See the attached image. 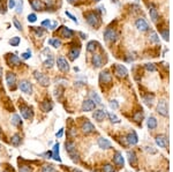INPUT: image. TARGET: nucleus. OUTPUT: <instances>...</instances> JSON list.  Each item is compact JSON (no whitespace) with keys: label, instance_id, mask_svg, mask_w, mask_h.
Wrapping results in <instances>:
<instances>
[{"label":"nucleus","instance_id":"nucleus-1","mask_svg":"<svg viewBox=\"0 0 173 172\" xmlns=\"http://www.w3.org/2000/svg\"><path fill=\"white\" fill-rule=\"evenodd\" d=\"M84 16H86V20L89 26L97 28L101 24V19L98 16V14L95 13V12H86V14H84Z\"/></svg>","mask_w":173,"mask_h":172},{"label":"nucleus","instance_id":"nucleus-2","mask_svg":"<svg viewBox=\"0 0 173 172\" xmlns=\"http://www.w3.org/2000/svg\"><path fill=\"white\" fill-rule=\"evenodd\" d=\"M65 148H66V151H67V153L69 154V156H70L72 161H73L74 163H78L80 158H78V154L76 153L75 143L72 142V141H67V142L65 143Z\"/></svg>","mask_w":173,"mask_h":172},{"label":"nucleus","instance_id":"nucleus-3","mask_svg":"<svg viewBox=\"0 0 173 172\" xmlns=\"http://www.w3.org/2000/svg\"><path fill=\"white\" fill-rule=\"evenodd\" d=\"M34 78L37 80V82H39V85L43 87H47L50 85V79L49 76H46L44 73L42 72H38V70H35L34 72Z\"/></svg>","mask_w":173,"mask_h":172},{"label":"nucleus","instance_id":"nucleus-4","mask_svg":"<svg viewBox=\"0 0 173 172\" xmlns=\"http://www.w3.org/2000/svg\"><path fill=\"white\" fill-rule=\"evenodd\" d=\"M57 35L60 36V37H62V38H70V37H73L74 33H73V30H70L69 28L64 26V27H60V29L57 31Z\"/></svg>","mask_w":173,"mask_h":172},{"label":"nucleus","instance_id":"nucleus-5","mask_svg":"<svg viewBox=\"0 0 173 172\" xmlns=\"http://www.w3.org/2000/svg\"><path fill=\"white\" fill-rule=\"evenodd\" d=\"M57 66H58L59 70L64 72V73H66V72H68L69 70L68 62H67V60H66L64 57H59V58L57 59Z\"/></svg>","mask_w":173,"mask_h":172},{"label":"nucleus","instance_id":"nucleus-6","mask_svg":"<svg viewBox=\"0 0 173 172\" xmlns=\"http://www.w3.org/2000/svg\"><path fill=\"white\" fill-rule=\"evenodd\" d=\"M18 88L21 89L22 93H26V94H31V93H33V86H31V83H30L29 81H27V80L21 81V82L18 83Z\"/></svg>","mask_w":173,"mask_h":172},{"label":"nucleus","instance_id":"nucleus-7","mask_svg":"<svg viewBox=\"0 0 173 172\" xmlns=\"http://www.w3.org/2000/svg\"><path fill=\"white\" fill-rule=\"evenodd\" d=\"M6 62H7V65H9V66L15 67V66H18L21 64V60H20V58L17 56H15V54H7L6 56Z\"/></svg>","mask_w":173,"mask_h":172},{"label":"nucleus","instance_id":"nucleus-8","mask_svg":"<svg viewBox=\"0 0 173 172\" xmlns=\"http://www.w3.org/2000/svg\"><path fill=\"white\" fill-rule=\"evenodd\" d=\"M117 37H118L117 33H115L113 29H111V28L106 29L105 33H104V38H105V41H107V42H114V41H117Z\"/></svg>","mask_w":173,"mask_h":172},{"label":"nucleus","instance_id":"nucleus-9","mask_svg":"<svg viewBox=\"0 0 173 172\" xmlns=\"http://www.w3.org/2000/svg\"><path fill=\"white\" fill-rule=\"evenodd\" d=\"M157 112H158L159 114L164 116V117H167V114H169V109H167V104H166V102H165L164 99L159 101V103L157 105Z\"/></svg>","mask_w":173,"mask_h":172},{"label":"nucleus","instance_id":"nucleus-10","mask_svg":"<svg viewBox=\"0 0 173 172\" xmlns=\"http://www.w3.org/2000/svg\"><path fill=\"white\" fill-rule=\"evenodd\" d=\"M20 111H21V114L24 119H30L33 117V111L28 105H24V104L20 105Z\"/></svg>","mask_w":173,"mask_h":172},{"label":"nucleus","instance_id":"nucleus-11","mask_svg":"<svg viewBox=\"0 0 173 172\" xmlns=\"http://www.w3.org/2000/svg\"><path fill=\"white\" fill-rule=\"evenodd\" d=\"M114 73H115L117 76H119V78H126L127 74H128V70H127V68H126L125 66H122V65H115V67H114Z\"/></svg>","mask_w":173,"mask_h":172},{"label":"nucleus","instance_id":"nucleus-12","mask_svg":"<svg viewBox=\"0 0 173 172\" xmlns=\"http://www.w3.org/2000/svg\"><path fill=\"white\" fill-rule=\"evenodd\" d=\"M112 81V75L110 74V72L107 70H104L99 74V82L102 85H106V83H110Z\"/></svg>","mask_w":173,"mask_h":172},{"label":"nucleus","instance_id":"nucleus-13","mask_svg":"<svg viewBox=\"0 0 173 172\" xmlns=\"http://www.w3.org/2000/svg\"><path fill=\"white\" fill-rule=\"evenodd\" d=\"M6 82L10 89H14L15 88V85H16V76L14 73L12 72H8L7 75H6Z\"/></svg>","mask_w":173,"mask_h":172},{"label":"nucleus","instance_id":"nucleus-14","mask_svg":"<svg viewBox=\"0 0 173 172\" xmlns=\"http://www.w3.org/2000/svg\"><path fill=\"white\" fill-rule=\"evenodd\" d=\"M96 108V104L94 101H91V99H86L83 104H82V111L84 112H89V111H92V110H95Z\"/></svg>","mask_w":173,"mask_h":172},{"label":"nucleus","instance_id":"nucleus-15","mask_svg":"<svg viewBox=\"0 0 173 172\" xmlns=\"http://www.w3.org/2000/svg\"><path fill=\"white\" fill-rule=\"evenodd\" d=\"M135 26L141 31H147L148 29H149V24H148L147 21L144 19H138L136 22H135Z\"/></svg>","mask_w":173,"mask_h":172},{"label":"nucleus","instance_id":"nucleus-16","mask_svg":"<svg viewBox=\"0 0 173 172\" xmlns=\"http://www.w3.org/2000/svg\"><path fill=\"white\" fill-rule=\"evenodd\" d=\"M30 1V5L33 9L35 10H43L45 8V4H44L42 0H29Z\"/></svg>","mask_w":173,"mask_h":172},{"label":"nucleus","instance_id":"nucleus-17","mask_svg":"<svg viewBox=\"0 0 173 172\" xmlns=\"http://www.w3.org/2000/svg\"><path fill=\"white\" fill-rule=\"evenodd\" d=\"M98 146H99V148H102V149H110L112 147V143L107 139L99 138L98 139Z\"/></svg>","mask_w":173,"mask_h":172},{"label":"nucleus","instance_id":"nucleus-18","mask_svg":"<svg viewBox=\"0 0 173 172\" xmlns=\"http://www.w3.org/2000/svg\"><path fill=\"white\" fill-rule=\"evenodd\" d=\"M106 116H107V114H106V112L104 111V110H97V111H95V113H94V118H95V120H97L98 122L105 120Z\"/></svg>","mask_w":173,"mask_h":172},{"label":"nucleus","instance_id":"nucleus-19","mask_svg":"<svg viewBox=\"0 0 173 172\" xmlns=\"http://www.w3.org/2000/svg\"><path fill=\"white\" fill-rule=\"evenodd\" d=\"M156 143H157V146H159L160 148H166L169 142H167V139L165 138L164 135H158L156 138Z\"/></svg>","mask_w":173,"mask_h":172},{"label":"nucleus","instance_id":"nucleus-20","mask_svg":"<svg viewBox=\"0 0 173 172\" xmlns=\"http://www.w3.org/2000/svg\"><path fill=\"white\" fill-rule=\"evenodd\" d=\"M92 64L95 67H102L103 66V58L101 54H94L92 56Z\"/></svg>","mask_w":173,"mask_h":172},{"label":"nucleus","instance_id":"nucleus-21","mask_svg":"<svg viewBox=\"0 0 173 172\" xmlns=\"http://www.w3.org/2000/svg\"><path fill=\"white\" fill-rule=\"evenodd\" d=\"M82 130H83L84 133H91V132L95 130V126H94L90 121H86V122L82 124Z\"/></svg>","mask_w":173,"mask_h":172},{"label":"nucleus","instance_id":"nucleus-22","mask_svg":"<svg viewBox=\"0 0 173 172\" xmlns=\"http://www.w3.org/2000/svg\"><path fill=\"white\" fill-rule=\"evenodd\" d=\"M113 162L117 164V165H119V166H123L125 159H123V157H122V155H121L120 153H115L114 156H113Z\"/></svg>","mask_w":173,"mask_h":172},{"label":"nucleus","instance_id":"nucleus-23","mask_svg":"<svg viewBox=\"0 0 173 172\" xmlns=\"http://www.w3.org/2000/svg\"><path fill=\"white\" fill-rule=\"evenodd\" d=\"M127 142L129 143V145H136L138 142V135H136V133L135 132H132V133H129L128 135H127Z\"/></svg>","mask_w":173,"mask_h":172},{"label":"nucleus","instance_id":"nucleus-24","mask_svg":"<svg viewBox=\"0 0 173 172\" xmlns=\"http://www.w3.org/2000/svg\"><path fill=\"white\" fill-rule=\"evenodd\" d=\"M52 157L58 161V162H61V158H60V155H59V143H55L53 146V151H52Z\"/></svg>","mask_w":173,"mask_h":172},{"label":"nucleus","instance_id":"nucleus-25","mask_svg":"<svg viewBox=\"0 0 173 172\" xmlns=\"http://www.w3.org/2000/svg\"><path fill=\"white\" fill-rule=\"evenodd\" d=\"M78 56H80V49H76V47L72 49V50L68 52V57H69L70 60H75V59H78Z\"/></svg>","mask_w":173,"mask_h":172},{"label":"nucleus","instance_id":"nucleus-26","mask_svg":"<svg viewBox=\"0 0 173 172\" xmlns=\"http://www.w3.org/2000/svg\"><path fill=\"white\" fill-rule=\"evenodd\" d=\"M149 14H150V19L156 22L157 20H158V12H157V9H156L155 6H150V8H149Z\"/></svg>","mask_w":173,"mask_h":172},{"label":"nucleus","instance_id":"nucleus-27","mask_svg":"<svg viewBox=\"0 0 173 172\" xmlns=\"http://www.w3.org/2000/svg\"><path fill=\"white\" fill-rule=\"evenodd\" d=\"M41 108L44 112H50L53 109V104L50 101H44L43 103L41 104Z\"/></svg>","mask_w":173,"mask_h":172},{"label":"nucleus","instance_id":"nucleus-28","mask_svg":"<svg viewBox=\"0 0 173 172\" xmlns=\"http://www.w3.org/2000/svg\"><path fill=\"white\" fill-rule=\"evenodd\" d=\"M90 98H91V101H94L95 102V104L97 105H102V98L99 97V95L97 94V93H95V91H91L90 93Z\"/></svg>","mask_w":173,"mask_h":172},{"label":"nucleus","instance_id":"nucleus-29","mask_svg":"<svg viewBox=\"0 0 173 172\" xmlns=\"http://www.w3.org/2000/svg\"><path fill=\"white\" fill-rule=\"evenodd\" d=\"M147 126L149 129H155L157 127V120L155 117H150L147 121Z\"/></svg>","mask_w":173,"mask_h":172},{"label":"nucleus","instance_id":"nucleus-30","mask_svg":"<svg viewBox=\"0 0 173 172\" xmlns=\"http://www.w3.org/2000/svg\"><path fill=\"white\" fill-rule=\"evenodd\" d=\"M10 143L14 147H18L21 145V136L18 134H14L10 139Z\"/></svg>","mask_w":173,"mask_h":172},{"label":"nucleus","instance_id":"nucleus-31","mask_svg":"<svg viewBox=\"0 0 173 172\" xmlns=\"http://www.w3.org/2000/svg\"><path fill=\"white\" fill-rule=\"evenodd\" d=\"M127 156H128V162L130 165L136 163V155L134 151H127Z\"/></svg>","mask_w":173,"mask_h":172},{"label":"nucleus","instance_id":"nucleus-32","mask_svg":"<svg viewBox=\"0 0 173 172\" xmlns=\"http://www.w3.org/2000/svg\"><path fill=\"white\" fill-rule=\"evenodd\" d=\"M12 125H14V126H20V125H22V120H21V118H20L18 114H14V116L12 117Z\"/></svg>","mask_w":173,"mask_h":172},{"label":"nucleus","instance_id":"nucleus-33","mask_svg":"<svg viewBox=\"0 0 173 172\" xmlns=\"http://www.w3.org/2000/svg\"><path fill=\"white\" fill-rule=\"evenodd\" d=\"M96 47H97V43H96L95 41H91V42H89L88 45H86V51L88 52H95Z\"/></svg>","mask_w":173,"mask_h":172},{"label":"nucleus","instance_id":"nucleus-34","mask_svg":"<svg viewBox=\"0 0 173 172\" xmlns=\"http://www.w3.org/2000/svg\"><path fill=\"white\" fill-rule=\"evenodd\" d=\"M44 62V66L45 67H47V68H51L52 66H53V64H54V59H53V57H50V58H47L45 61H43Z\"/></svg>","mask_w":173,"mask_h":172},{"label":"nucleus","instance_id":"nucleus-35","mask_svg":"<svg viewBox=\"0 0 173 172\" xmlns=\"http://www.w3.org/2000/svg\"><path fill=\"white\" fill-rule=\"evenodd\" d=\"M49 44H51L53 47H55V49H58V47H60L61 46V42L59 41V39H53V38H51V39H49Z\"/></svg>","mask_w":173,"mask_h":172},{"label":"nucleus","instance_id":"nucleus-36","mask_svg":"<svg viewBox=\"0 0 173 172\" xmlns=\"http://www.w3.org/2000/svg\"><path fill=\"white\" fill-rule=\"evenodd\" d=\"M15 8H16L17 14H21L22 13V8H23V0H18L17 4H15Z\"/></svg>","mask_w":173,"mask_h":172},{"label":"nucleus","instance_id":"nucleus-37","mask_svg":"<svg viewBox=\"0 0 173 172\" xmlns=\"http://www.w3.org/2000/svg\"><path fill=\"white\" fill-rule=\"evenodd\" d=\"M20 42H21L20 37H17V36H15V37H12V39L9 41V44H10L12 46H18V44H20Z\"/></svg>","mask_w":173,"mask_h":172},{"label":"nucleus","instance_id":"nucleus-38","mask_svg":"<svg viewBox=\"0 0 173 172\" xmlns=\"http://www.w3.org/2000/svg\"><path fill=\"white\" fill-rule=\"evenodd\" d=\"M133 119L136 121V122H138V121L142 120V119H143V112H142V110H141V111H138V112H136V113L134 114Z\"/></svg>","mask_w":173,"mask_h":172},{"label":"nucleus","instance_id":"nucleus-39","mask_svg":"<svg viewBox=\"0 0 173 172\" xmlns=\"http://www.w3.org/2000/svg\"><path fill=\"white\" fill-rule=\"evenodd\" d=\"M143 101H144V103L147 104V105H152V102H154V96L151 95H148V96H146V97H143Z\"/></svg>","mask_w":173,"mask_h":172},{"label":"nucleus","instance_id":"nucleus-40","mask_svg":"<svg viewBox=\"0 0 173 172\" xmlns=\"http://www.w3.org/2000/svg\"><path fill=\"white\" fill-rule=\"evenodd\" d=\"M42 172H58V171L53 168V165H44L43 169H42Z\"/></svg>","mask_w":173,"mask_h":172},{"label":"nucleus","instance_id":"nucleus-41","mask_svg":"<svg viewBox=\"0 0 173 172\" xmlns=\"http://www.w3.org/2000/svg\"><path fill=\"white\" fill-rule=\"evenodd\" d=\"M114 168H113L111 164H106V165H104L103 168V172H114Z\"/></svg>","mask_w":173,"mask_h":172},{"label":"nucleus","instance_id":"nucleus-42","mask_svg":"<svg viewBox=\"0 0 173 172\" xmlns=\"http://www.w3.org/2000/svg\"><path fill=\"white\" fill-rule=\"evenodd\" d=\"M18 171L20 172H31V169H30V166H28V165H20Z\"/></svg>","mask_w":173,"mask_h":172},{"label":"nucleus","instance_id":"nucleus-43","mask_svg":"<svg viewBox=\"0 0 173 172\" xmlns=\"http://www.w3.org/2000/svg\"><path fill=\"white\" fill-rule=\"evenodd\" d=\"M107 117L111 119V121H112V122H119V121H120L119 119H118V117H117L115 114L111 113V112H110V113H107Z\"/></svg>","mask_w":173,"mask_h":172},{"label":"nucleus","instance_id":"nucleus-44","mask_svg":"<svg viewBox=\"0 0 173 172\" xmlns=\"http://www.w3.org/2000/svg\"><path fill=\"white\" fill-rule=\"evenodd\" d=\"M150 39H151L152 42H155V43H159V37L157 36L156 33H151V34H150Z\"/></svg>","mask_w":173,"mask_h":172},{"label":"nucleus","instance_id":"nucleus-45","mask_svg":"<svg viewBox=\"0 0 173 172\" xmlns=\"http://www.w3.org/2000/svg\"><path fill=\"white\" fill-rule=\"evenodd\" d=\"M33 30H34L36 35L38 36V37H41V36H43V30L41 29V28H37V27H33Z\"/></svg>","mask_w":173,"mask_h":172},{"label":"nucleus","instance_id":"nucleus-46","mask_svg":"<svg viewBox=\"0 0 173 172\" xmlns=\"http://www.w3.org/2000/svg\"><path fill=\"white\" fill-rule=\"evenodd\" d=\"M30 57H31V51H30V50H28L27 52H24V53L21 54V58H22V59H29Z\"/></svg>","mask_w":173,"mask_h":172},{"label":"nucleus","instance_id":"nucleus-47","mask_svg":"<svg viewBox=\"0 0 173 172\" xmlns=\"http://www.w3.org/2000/svg\"><path fill=\"white\" fill-rule=\"evenodd\" d=\"M28 21H29L30 23H34V22L37 21V16H36L35 14H29V15H28Z\"/></svg>","mask_w":173,"mask_h":172},{"label":"nucleus","instance_id":"nucleus-48","mask_svg":"<svg viewBox=\"0 0 173 172\" xmlns=\"http://www.w3.org/2000/svg\"><path fill=\"white\" fill-rule=\"evenodd\" d=\"M13 23H14V26H15V28H16L17 30H22V24L17 21L16 19H14V20H13Z\"/></svg>","mask_w":173,"mask_h":172},{"label":"nucleus","instance_id":"nucleus-49","mask_svg":"<svg viewBox=\"0 0 173 172\" xmlns=\"http://www.w3.org/2000/svg\"><path fill=\"white\" fill-rule=\"evenodd\" d=\"M55 28H58V22H57V21H51V22H50V26H49V29L54 30Z\"/></svg>","mask_w":173,"mask_h":172},{"label":"nucleus","instance_id":"nucleus-50","mask_svg":"<svg viewBox=\"0 0 173 172\" xmlns=\"http://www.w3.org/2000/svg\"><path fill=\"white\" fill-rule=\"evenodd\" d=\"M146 68H147V70H149V72H155L156 70V67L154 66V64H147V65H146Z\"/></svg>","mask_w":173,"mask_h":172},{"label":"nucleus","instance_id":"nucleus-51","mask_svg":"<svg viewBox=\"0 0 173 172\" xmlns=\"http://www.w3.org/2000/svg\"><path fill=\"white\" fill-rule=\"evenodd\" d=\"M66 15H67V16H69V17H70V20H72V21H73V22H75V23H76V24H78V19H76V17L74 16V15H72V14H70V13H69V12H66Z\"/></svg>","mask_w":173,"mask_h":172},{"label":"nucleus","instance_id":"nucleus-52","mask_svg":"<svg viewBox=\"0 0 173 172\" xmlns=\"http://www.w3.org/2000/svg\"><path fill=\"white\" fill-rule=\"evenodd\" d=\"M15 0H8V8L13 9L14 7H15Z\"/></svg>","mask_w":173,"mask_h":172},{"label":"nucleus","instance_id":"nucleus-53","mask_svg":"<svg viewBox=\"0 0 173 172\" xmlns=\"http://www.w3.org/2000/svg\"><path fill=\"white\" fill-rule=\"evenodd\" d=\"M162 36H163V38H164L165 41H169V30L162 31Z\"/></svg>","mask_w":173,"mask_h":172},{"label":"nucleus","instance_id":"nucleus-54","mask_svg":"<svg viewBox=\"0 0 173 172\" xmlns=\"http://www.w3.org/2000/svg\"><path fill=\"white\" fill-rule=\"evenodd\" d=\"M110 106L112 108V109H118V103H117V101H111V103H110Z\"/></svg>","mask_w":173,"mask_h":172},{"label":"nucleus","instance_id":"nucleus-55","mask_svg":"<svg viewBox=\"0 0 173 172\" xmlns=\"http://www.w3.org/2000/svg\"><path fill=\"white\" fill-rule=\"evenodd\" d=\"M50 22H51L50 20H45V21H43V22H42V26H43V27H47V28H49V26H50Z\"/></svg>","mask_w":173,"mask_h":172},{"label":"nucleus","instance_id":"nucleus-56","mask_svg":"<svg viewBox=\"0 0 173 172\" xmlns=\"http://www.w3.org/2000/svg\"><path fill=\"white\" fill-rule=\"evenodd\" d=\"M62 134H64V128H61L60 130L55 134V135H57V138H61V136H62Z\"/></svg>","mask_w":173,"mask_h":172},{"label":"nucleus","instance_id":"nucleus-57","mask_svg":"<svg viewBox=\"0 0 173 172\" xmlns=\"http://www.w3.org/2000/svg\"><path fill=\"white\" fill-rule=\"evenodd\" d=\"M44 156H45V158H51L52 157V151H47V153H45Z\"/></svg>","mask_w":173,"mask_h":172},{"label":"nucleus","instance_id":"nucleus-58","mask_svg":"<svg viewBox=\"0 0 173 172\" xmlns=\"http://www.w3.org/2000/svg\"><path fill=\"white\" fill-rule=\"evenodd\" d=\"M80 35H81V37H82V38H83V39H86V35L82 34V33H81V34H80Z\"/></svg>","mask_w":173,"mask_h":172},{"label":"nucleus","instance_id":"nucleus-59","mask_svg":"<svg viewBox=\"0 0 173 172\" xmlns=\"http://www.w3.org/2000/svg\"><path fill=\"white\" fill-rule=\"evenodd\" d=\"M67 1H68L69 4H74V2H75V1H78V0H67Z\"/></svg>","mask_w":173,"mask_h":172},{"label":"nucleus","instance_id":"nucleus-60","mask_svg":"<svg viewBox=\"0 0 173 172\" xmlns=\"http://www.w3.org/2000/svg\"><path fill=\"white\" fill-rule=\"evenodd\" d=\"M73 172H82V171H81V170H78V169H74Z\"/></svg>","mask_w":173,"mask_h":172},{"label":"nucleus","instance_id":"nucleus-61","mask_svg":"<svg viewBox=\"0 0 173 172\" xmlns=\"http://www.w3.org/2000/svg\"><path fill=\"white\" fill-rule=\"evenodd\" d=\"M1 75H2V68L0 67V76H1Z\"/></svg>","mask_w":173,"mask_h":172},{"label":"nucleus","instance_id":"nucleus-62","mask_svg":"<svg viewBox=\"0 0 173 172\" xmlns=\"http://www.w3.org/2000/svg\"><path fill=\"white\" fill-rule=\"evenodd\" d=\"M95 1H101V0H95Z\"/></svg>","mask_w":173,"mask_h":172},{"label":"nucleus","instance_id":"nucleus-63","mask_svg":"<svg viewBox=\"0 0 173 172\" xmlns=\"http://www.w3.org/2000/svg\"><path fill=\"white\" fill-rule=\"evenodd\" d=\"M114 1H115V0H114Z\"/></svg>","mask_w":173,"mask_h":172}]
</instances>
